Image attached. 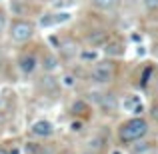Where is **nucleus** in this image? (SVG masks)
<instances>
[{
	"label": "nucleus",
	"instance_id": "7c9ffc66",
	"mask_svg": "<svg viewBox=\"0 0 158 154\" xmlns=\"http://www.w3.org/2000/svg\"><path fill=\"white\" fill-rule=\"evenodd\" d=\"M62 154H74V152H62Z\"/></svg>",
	"mask_w": 158,
	"mask_h": 154
},
{
	"label": "nucleus",
	"instance_id": "2eb2a0df",
	"mask_svg": "<svg viewBox=\"0 0 158 154\" xmlns=\"http://www.w3.org/2000/svg\"><path fill=\"white\" fill-rule=\"evenodd\" d=\"M102 144H104V140L100 138V136H96V138H90V142H88V148L92 152H98L102 148Z\"/></svg>",
	"mask_w": 158,
	"mask_h": 154
},
{
	"label": "nucleus",
	"instance_id": "ddd939ff",
	"mask_svg": "<svg viewBox=\"0 0 158 154\" xmlns=\"http://www.w3.org/2000/svg\"><path fill=\"white\" fill-rule=\"evenodd\" d=\"M90 2H92L96 8H100V10H110V8L116 6L118 0H90Z\"/></svg>",
	"mask_w": 158,
	"mask_h": 154
},
{
	"label": "nucleus",
	"instance_id": "423d86ee",
	"mask_svg": "<svg viewBox=\"0 0 158 154\" xmlns=\"http://www.w3.org/2000/svg\"><path fill=\"white\" fill-rule=\"evenodd\" d=\"M32 134L40 136V138H48V136H52L54 134L52 122H48V120H36V122L32 124Z\"/></svg>",
	"mask_w": 158,
	"mask_h": 154
},
{
	"label": "nucleus",
	"instance_id": "f03ea898",
	"mask_svg": "<svg viewBox=\"0 0 158 154\" xmlns=\"http://www.w3.org/2000/svg\"><path fill=\"white\" fill-rule=\"evenodd\" d=\"M112 76H114V66H112V62H96L94 64V68L90 70V80L96 82V84H106V82L112 80Z\"/></svg>",
	"mask_w": 158,
	"mask_h": 154
},
{
	"label": "nucleus",
	"instance_id": "393cba45",
	"mask_svg": "<svg viewBox=\"0 0 158 154\" xmlns=\"http://www.w3.org/2000/svg\"><path fill=\"white\" fill-rule=\"evenodd\" d=\"M152 118H158V106L152 108Z\"/></svg>",
	"mask_w": 158,
	"mask_h": 154
},
{
	"label": "nucleus",
	"instance_id": "1a4fd4ad",
	"mask_svg": "<svg viewBox=\"0 0 158 154\" xmlns=\"http://www.w3.org/2000/svg\"><path fill=\"white\" fill-rule=\"evenodd\" d=\"M104 54H106V56H122V54H124V46L120 42H108L104 46Z\"/></svg>",
	"mask_w": 158,
	"mask_h": 154
},
{
	"label": "nucleus",
	"instance_id": "b1692460",
	"mask_svg": "<svg viewBox=\"0 0 158 154\" xmlns=\"http://www.w3.org/2000/svg\"><path fill=\"white\" fill-rule=\"evenodd\" d=\"M144 54H146V48H144V46H138V48H136V56H144Z\"/></svg>",
	"mask_w": 158,
	"mask_h": 154
},
{
	"label": "nucleus",
	"instance_id": "f257e3e1",
	"mask_svg": "<svg viewBox=\"0 0 158 154\" xmlns=\"http://www.w3.org/2000/svg\"><path fill=\"white\" fill-rule=\"evenodd\" d=\"M146 134H148V122L142 116L126 120L118 130V136L122 142H136V140H142Z\"/></svg>",
	"mask_w": 158,
	"mask_h": 154
},
{
	"label": "nucleus",
	"instance_id": "4be33fe9",
	"mask_svg": "<svg viewBox=\"0 0 158 154\" xmlns=\"http://www.w3.org/2000/svg\"><path fill=\"white\" fill-rule=\"evenodd\" d=\"M62 52H64L66 56H72V54L76 52L74 50V44H64V46H62Z\"/></svg>",
	"mask_w": 158,
	"mask_h": 154
},
{
	"label": "nucleus",
	"instance_id": "f8f14e48",
	"mask_svg": "<svg viewBox=\"0 0 158 154\" xmlns=\"http://www.w3.org/2000/svg\"><path fill=\"white\" fill-rule=\"evenodd\" d=\"M98 56H100V54L96 50H90V48H84V50L80 52V60L82 62H96Z\"/></svg>",
	"mask_w": 158,
	"mask_h": 154
},
{
	"label": "nucleus",
	"instance_id": "a878e982",
	"mask_svg": "<svg viewBox=\"0 0 158 154\" xmlns=\"http://www.w3.org/2000/svg\"><path fill=\"white\" fill-rule=\"evenodd\" d=\"M8 152H10V154H20V150H18V148H16V146L12 148V150H8Z\"/></svg>",
	"mask_w": 158,
	"mask_h": 154
},
{
	"label": "nucleus",
	"instance_id": "cd10ccee",
	"mask_svg": "<svg viewBox=\"0 0 158 154\" xmlns=\"http://www.w3.org/2000/svg\"><path fill=\"white\" fill-rule=\"evenodd\" d=\"M152 52H154V54H156V56H158V42L154 44V48H152Z\"/></svg>",
	"mask_w": 158,
	"mask_h": 154
},
{
	"label": "nucleus",
	"instance_id": "f3484780",
	"mask_svg": "<svg viewBox=\"0 0 158 154\" xmlns=\"http://www.w3.org/2000/svg\"><path fill=\"white\" fill-rule=\"evenodd\" d=\"M40 26L42 28H48V26H56V22H54V14H46L40 18Z\"/></svg>",
	"mask_w": 158,
	"mask_h": 154
},
{
	"label": "nucleus",
	"instance_id": "39448f33",
	"mask_svg": "<svg viewBox=\"0 0 158 154\" xmlns=\"http://www.w3.org/2000/svg\"><path fill=\"white\" fill-rule=\"evenodd\" d=\"M36 66H38V60H36L34 54H22L18 58V68L22 74H32L36 70Z\"/></svg>",
	"mask_w": 158,
	"mask_h": 154
},
{
	"label": "nucleus",
	"instance_id": "5701e85b",
	"mask_svg": "<svg viewBox=\"0 0 158 154\" xmlns=\"http://www.w3.org/2000/svg\"><path fill=\"white\" fill-rule=\"evenodd\" d=\"M4 26H6V16H4V12H0V32L4 30Z\"/></svg>",
	"mask_w": 158,
	"mask_h": 154
},
{
	"label": "nucleus",
	"instance_id": "9d476101",
	"mask_svg": "<svg viewBox=\"0 0 158 154\" xmlns=\"http://www.w3.org/2000/svg\"><path fill=\"white\" fill-rule=\"evenodd\" d=\"M72 112L74 114H78V116H86L90 112V106H88V102H84V100H76L72 104Z\"/></svg>",
	"mask_w": 158,
	"mask_h": 154
},
{
	"label": "nucleus",
	"instance_id": "dca6fc26",
	"mask_svg": "<svg viewBox=\"0 0 158 154\" xmlns=\"http://www.w3.org/2000/svg\"><path fill=\"white\" fill-rule=\"evenodd\" d=\"M60 84L64 86V88H72V86L76 84V78H74L72 74H64V76H62V80H60Z\"/></svg>",
	"mask_w": 158,
	"mask_h": 154
},
{
	"label": "nucleus",
	"instance_id": "9b49d317",
	"mask_svg": "<svg viewBox=\"0 0 158 154\" xmlns=\"http://www.w3.org/2000/svg\"><path fill=\"white\" fill-rule=\"evenodd\" d=\"M42 66H44V70L52 72V70L58 68V58L54 56V54H46V56H44V60H42Z\"/></svg>",
	"mask_w": 158,
	"mask_h": 154
},
{
	"label": "nucleus",
	"instance_id": "bb28decb",
	"mask_svg": "<svg viewBox=\"0 0 158 154\" xmlns=\"http://www.w3.org/2000/svg\"><path fill=\"white\" fill-rule=\"evenodd\" d=\"M0 154H10V152H8V150H6L4 146H0Z\"/></svg>",
	"mask_w": 158,
	"mask_h": 154
},
{
	"label": "nucleus",
	"instance_id": "412c9836",
	"mask_svg": "<svg viewBox=\"0 0 158 154\" xmlns=\"http://www.w3.org/2000/svg\"><path fill=\"white\" fill-rule=\"evenodd\" d=\"M144 6L148 10H158V0H144Z\"/></svg>",
	"mask_w": 158,
	"mask_h": 154
},
{
	"label": "nucleus",
	"instance_id": "0eeeda50",
	"mask_svg": "<svg viewBox=\"0 0 158 154\" xmlns=\"http://www.w3.org/2000/svg\"><path fill=\"white\" fill-rule=\"evenodd\" d=\"M88 44H92V46H106L108 42H110V34H108L106 30H94L88 34Z\"/></svg>",
	"mask_w": 158,
	"mask_h": 154
},
{
	"label": "nucleus",
	"instance_id": "a211bd4d",
	"mask_svg": "<svg viewBox=\"0 0 158 154\" xmlns=\"http://www.w3.org/2000/svg\"><path fill=\"white\" fill-rule=\"evenodd\" d=\"M70 20V12H58V14H54V22L56 24H64Z\"/></svg>",
	"mask_w": 158,
	"mask_h": 154
},
{
	"label": "nucleus",
	"instance_id": "6ab92c4d",
	"mask_svg": "<svg viewBox=\"0 0 158 154\" xmlns=\"http://www.w3.org/2000/svg\"><path fill=\"white\" fill-rule=\"evenodd\" d=\"M150 150V142H140V146H134L132 148V154H144Z\"/></svg>",
	"mask_w": 158,
	"mask_h": 154
},
{
	"label": "nucleus",
	"instance_id": "c85d7f7f",
	"mask_svg": "<svg viewBox=\"0 0 158 154\" xmlns=\"http://www.w3.org/2000/svg\"><path fill=\"white\" fill-rule=\"evenodd\" d=\"M84 154H96V152H92V150H88V152H84Z\"/></svg>",
	"mask_w": 158,
	"mask_h": 154
},
{
	"label": "nucleus",
	"instance_id": "20e7f679",
	"mask_svg": "<svg viewBox=\"0 0 158 154\" xmlns=\"http://www.w3.org/2000/svg\"><path fill=\"white\" fill-rule=\"evenodd\" d=\"M122 108L128 110V112H132V114H142V112H144V104H142V100H140V96H136V94H128V96H124Z\"/></svg>",
	"mask_w": 158,
	"mask_h": 154
},
{
	"label": "nucleus",
	"instance_id": "6e6552de",
	"mask_svg": "<svg viewBox=\"0 0 158 154\" xmlns=\"http://www.w3.org/2000/svg\"><path fill=\"white\" fill-rule=\"evenodd\" d=\"M98 104H100L104 110H108V112H112V110H116V108H118V100H116L114 94H102Z\"/></svg>",
	"mask_w": 158,
	"mask_h": 154
},
{
	"label": "nucleus",
	"instance_id": "c756f323",
	"mask_svg": "<svg viewBox=\"0 0 158 154\" xmlns=\"http://www.w3.org/2000/svg\"><path fill=\"white\" fill-rule=\"evenodd\" d=\"M112 154H120V152H118V150H114V152H112Z\"/></svg>",
	"mask_w": 158,
	"mask_h": 154
},
{
	"label": "nucleus",
	"instance_id": "7ed1b4c3",
	"mask_svg": "<svg viewBox=\"0 0 158 154\" xmlns=\"http://www.w3.org/2000/svg\"><path fill=\"white\" fill-rule=\"evenodd\" d=\"M32 34H34V28L26 20H16L10 28V36L14 42H26V40L32 38Z\"/></svg>",
	"mask_w": 158,
	"mask_h": 154
},
{
	"label": "nucleus",
	"instance_id": "4468645a",
	"mask_svg": "<svg viewBox=\"0 0 158 154\" xmlns=\"http://www.w3.org/2000/svg\"><path fill=\"white\" fill-rule=\"evenodd\" d=\"M40 84H42V88H44V90H48V92H54V90L58 88V82L54 80V78H50V76L42 78V82H40Z\"/></svg>",
	"mask_w": 158,
	"mask_h": 154
},
{
	"label": "nucleus",
	"instance_id": "aec40b11",
	"mask_svg": "<svg viewBox=\"0 0 158 154\" xmlns=\"http://www.w3.org/2000/svg\"><path fill=\"white\" fill-rule=\"evenodd\" d=\"M82 128H84V122H82V120H72V122H70V130L72 132H82Z\"/></svg>",
	"mask_w": 158,
	"mask_h": 154
}]
</instances>
